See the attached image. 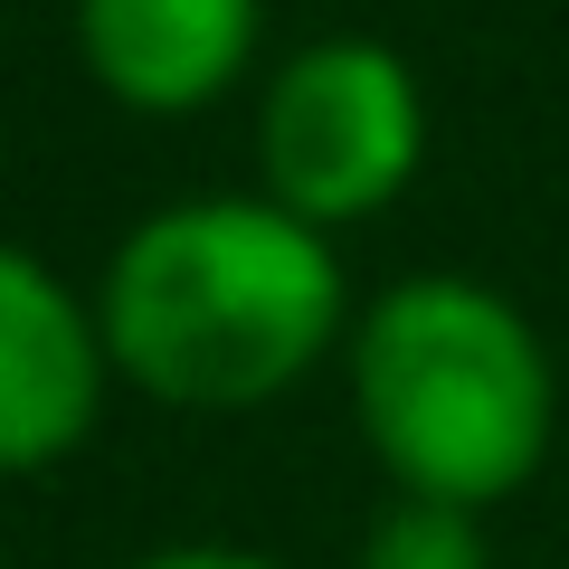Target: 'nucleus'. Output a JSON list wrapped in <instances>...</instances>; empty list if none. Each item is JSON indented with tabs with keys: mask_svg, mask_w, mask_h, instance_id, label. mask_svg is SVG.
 Here are the masks:
<instances>
[{
	"mask_svg": "<svg viewBox=\"0 0 569 569\" xmlns=\"http://www.w3.org/2000/svg\"><path fill=\"white\" fill-rule=\"evenodd\" d=\"M104 323L67 295L58 266L0 238V475H39L96 437L104 408Z\"/></svg>",
	"mask_w": 569,
	"mask_h": 569,
	"instance_id": "20e7f679",
	"label": "nucleus"
},
{
	"mask_svg": "<svg viewBox=\"0 0 569 569\" xmlns=\"http://www.w3.org/2000/svg\"><path fill=\"white\" fill-rule=\"evenodd\" d=\"M133 569H284L266 550H238V541H181V550H142Z\"/></svg>",
	"mask_w": 569,
	"mask_h": 569,
	"instance_id": "0eeeda50",
	"label": "nucleus"
},
{
	"mask_svg": "<svg viewBox=\"0 0 569 569\" xmlns=\"http://www.w3.org/2000/svg\"><path fill=\"white\" fill-rule=\"evenodd\" d=\"M427 162V96L399 48L313 39L276 67L257 104V181L305 228H351L389 209Z\"/></svg>",
	"mask_w": 569,
	"mask_h": 569,
	"instance_id": "7ed1b4c3",
	"label": "nucleus"
},
{
	"mask_svg": "<svg viewBox=\"0 0 569 569\" xmlns=\"http://www.w3.org/2000/svg\"><path fill=\"white\" fill-rule=\"evenodd\" d=\"M342 257L276 200H181L114 247L104 361L162 408H266L342 342Z\"/></svg>",
	"mask_w": 569,
	"mask_h": 569,
	"instance_id": "f257e3e1",
	"label": "nucleus"
},
{
	"mask_svg": "<svg viewBox=\"0 0 569 569\" xmlns=\"http://www.w3.org/2000/svg\"><path fill=\"white\" fill-rule=\"evenodd\" d=\"M266 0H77V58L133 114H200L257 58Z\"/></svg>",
	"mask_w": 569,
	"mask_h": 569,
	"instance_id": "39448f33",
	"label": "nucleus"
},
{
	"mask_svg": "<svg viewBox=\"0 0 569 569\" xmlns=\"http://www.w3.org/2000/svg\"><path fill=\"white\" fill-rule=\"evenodd\" d=\"M351 408L399 493L493 512L541 475L560 380L522 305L493 284L408 276L351 323Z\"/></svg>",
	"mask_w": 569,
	"mask_h": 569,
	"instance_id": "f03ea898",
	"label": "nucleus"
},
{
	"mask_svg": "<svg viewBox=\"0 0 569 569\" xmlns=\"http://www.w3.org/2000/svg\"><path fill=\"white\" fill-rule=\"evenodd\" d=\"M361 569H493L485 512H456V503H418V493H399V503L370 522Z\"/></svg>",
	"mask_w": 569,
	"mask_h": 569,
	"instance_id": "423d86ee",
	"label": "nucleus"
}]
</instances>
